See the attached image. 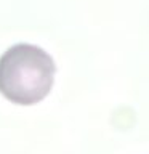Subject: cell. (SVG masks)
<instances>
[{
	"label": "cell",
	"instance_id": "obj_1",
	"mask_svg": "<svg viewBox=\"0 0 149 154\" xmlns=\"http://www.w3.org/2000/svg\"><path fill=\"white\" fill-rule=\"evenodd\" d=\"M55 61L45 50L18 43L0 56V93L11 103L29 106L50 93Z\"/></svg>",
	"mask_w": 149,
	"mask_h": 154
}]
</instances>
